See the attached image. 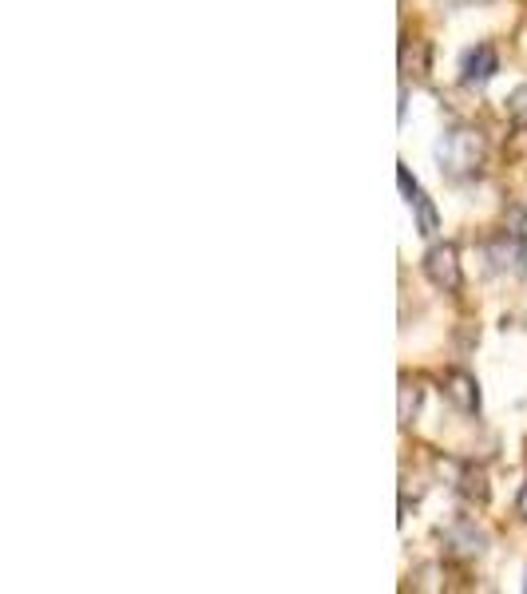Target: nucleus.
Wrapping results in <instances>:
<instances>
[{
  "label": "nucleus",
  "mask_w": 527,
  "mask_h": 594,
  "mask_svg": "<svg viewBox=\"0 0 527 594\" xmlns=\"http://www.w3.org/2000/svg\"><path fill=\"white\" fill-rule=\"evenodd\" d=\"M436 167L448 175V179H472L480 175L484 167V155H488V143L476 127H448L440 139H436Z\"/></svg>",
  "instance_id": "obj_1"
},
{
  "label": "nucleus",
  "mask_w": 527,
  "mask_h": 594,
  "mask_svg": "<svg viewBox=\"0 0 527 594\" xmlns=\"http://www.w3.org/2000/svg\"><path fill=\"white\" fill-rule=\"evenodd\" d=\"M484 258H488V270L492 274H512V278H524L527 274V238L516 230H504L496 238L484 242Z\"/></svg>",
  "instance_id": "obj_2"
},
{
  "label": "nucleus",
  "mask_w": 527,
  "mask_h": 594,
  "mask_svg": "<svg viewBox=\"0 0 527 594\" xmlns=\"http://www.w3.org/2000/svg\"><path fill=\"white\" fill-rule=\"evenodd\" d=\"M424 278L436 286V290H444V294H456L460 286H464V274H460V258H456V246H448V242H440V246H432L428 254H424Z\"/></svg>",
  "instance_id": "obj_3"
},
{
  "label": "nucleus",
  "mask_w": 527,
  "mask_h": 594,
  "mask_svg": "<svg viewBox=\"0 0 527 594\" xmlns=\"http://www.w3.org/2000/svg\"><path fill=\"white\" fill-rule=\"evenodd\" d=\"M397 183H401V195H405V202L417 210V230H421L424 238H432V234L440 230V214H436V206H432L428 195L421 191V183L409 175V167H405V163L397 167Z\"/></svg>",
  "instance_id": "obj_4"
},
{
  "label": "nucleus",
  "mask_w": 527,
  "mask_h": 594,
  "mask_svg": "<svg viewBox=\"0 0 527 594\" xmlns=\"http://www.w3.org/2000/svg\"><path fill=\"white\" fill-rule=\"evenodd\" d=\"M484 547H488V535H484L476 523H468V519H456V523L444 531V551L456 555V559H480Z\"/></svg>",
  "instance_id": "obj_5"
},
{
  "label": "nucleus",
  "mask_w": 527,
  "mask_h": 594,
  "mask_svg": "<svg viewBox=\"0 0 527 594\" xmlns=\"http://www.w3.org/2000/svg\"><path fill=\"white\" fill-rule=\"evenodd\" d=\"M496 72H500V56H496L492 44H476V48H468L464 60H460V80H464L468 88L488 84Z\"/></svg>",
  "instance_id": "obj_6"
},
{
  "label": "nucleus",
  "mask_w": 527,
  "mask_h": 594,
  "mask_svg": "<svg viewBox=\"0 0 527 594\" xmlns=\"http://www.w3.org/2000/svg\"><path fill=\"white\" fill-rule=\"evenodd\" d=\"M444 396H448L464 416H476V412H480V385H476L472 373L452 369V373L444 377Z\"/></svg>",
  "instance_id": "obj_7"
},
{
  "label": "nucleus",
  "mask_w": 527,
  "mask_h": 594,
  "mask_svg": "<svg viewBox=\"0 0 527 594\" xmlns=\"http://www.w3.org/2000/svg\"><path fill=\"white\" fill-rule=\"evenodd\" d=\"M456 468V464H452ZM456 492L464 495V499H488V480H484V472L480 468H456Z\"/></svg>",
  "instance_id": "obj_8"
},
{
  "label": "nucleus",
  "mask_w": 527,
  "mask_h": 594,
  "mask_svg": "<svg viewBox=\"0 0 527 594\" xmlns=\"http://www.w3.org/2000/svg\"><path fill=\"white\" fill-rule=\"evenodd\" d=\"M417 408H421V385L417 381H401V408H397L401 424H413L417 420Z\"/></svg>",
  "instance_id": "obj_9"
},
{
  "label": "nucleus",
  "mask_w": 527,
  "mask_h": 594,
  "mask_svg": "<svg viewBox=\"0 0 527 594\" xmlns=\"http://www.w3.org/2000/svg\"><path fill=\"white\" fill-rule=\"evenodd\" d=\"M508 115H512L516 127H527V84L512 92V99H508Z\"/></svg>",
  "instance_id": "obj_10"
},
{
  "label": "nucleus",
  "mask_w": 527,
  "mask_h": 594,
  "mask_svg": "<svg viewBox=\"0 0 527 594\" xmlns=\"http://www.w3.org/2000/svg\"><path fill=\"white\" fill-rule=\"evenodd\" d=\"M516 511H520V519L527 523V484H524V492H520V499H516Z\"/></svg>",
  "instance_id": "obj_11"
},
{
  "label": "nucleus",
  "mask_w": 527,
  "mask_h": 594,
  "mask_svg": "<svg viewBox=\"0 0 527 594\" xmlns=\"http://www.w3.org/2000/svg\"><path fill=\"white\" fill-rule=\"evenodd\" d=\"M524 591H527V571H524Z\"/></svg>",
  "instance_id": "obj_12"
}]
</instances>
